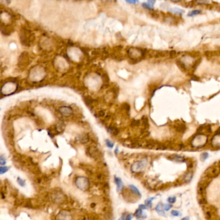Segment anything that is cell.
<instances>
[{
	"label": "cell",
	"mask_w": 220,
	"mask_h": 220,
	"mask_svg": "<svg viewBox=\"0 0 220 220\" xmlns=\"http://www.w3.org/2000/svg\"><path fill=\"white\" fill-rule=\"evenodd\" d=\"M19 36L21 43L23 46L30 47L34 43L35 35L32 31L27 28L22 27L20 30Z\"/></svg>",
	"instance_id": "obj_1"
},
{
	"label": "cell",
	"mask_w": 220,
	"mask_h": 220,
	"mask_svg": "<svg viewBox=\"0 0 220 220\" xmlns=\"http://www.w3.org/2000/svg\"><path fill=\"white\" fill-rule=\"evenodd\" d=\"M128 55L132 61L138 63L144 58L146 52L142 49L138 47H131L128 49Z\"/></svg>",
	"instance_id": "obj_2"
},
{
	"label": "cell",
	"mask_w": 220,
	"mask_h": 220,
	"mask_svg": "<svg viewBox=\"0 0 220 220\" xmlns=\"http://www.w3.org/2000/svg\"><path fill=\"white\" fill-rule=\"evenodd\" d=\"M147 165V163L145 161H138L137 162H135L134 163L132 167H131V170L133 173H140L145 169Z\"/></svg>",
	"instance_id": "obj_3"
},
{
	"label": "cell",
	"mask_w": 220,
	"mask_h": 220,
	"mask_svg": "<svg viewBox=\"0 0 220 220\" xmlns=\"http://www.w3.org/2000/svg\"><path fill=\"white\" fill-rule=\"evenodd\" d=\"M18 60V64L20 65V66H25V64L28 65L29 63V61L30 60L29 54H28L27 52H23V53L20 55Z\"/></svg>",
	"instance_id": "obj_4"
},
{
	"label": "cell",
	"mask_w": 220,
	"mask_h": 220,
	"mask_svg": "<svg viewBox=\"0 0 220 220\" xmlns=\"http://www.w3.org/2000/svg\"><path fill=\"white\" fill-rule=\"evenodd\" d=\"M58 111L61 115H63L65 117H69L71 116L73 113V110L70 107L67 106H63L60 107L58 109Z\"/></svg>",
	"instance_id": "obj_5"
},
{
	"label": "cell",
	"mask_w": 220,
	"mask_h": 220,
	"mask_svg": "<svg viewBox=\"0 0 220 220\" xmlns=\"http://www.w3.org/2000/svg\"><path fill=\"white\" fill-rule=\"evenodd\" d=\"M114 181H115V183L116 184L117 189H118V192H121V191L123 190L124 188V185H123V181H122V180H121V178L115 176L114 177Z\"/></svg>",
	"instance_id": "obj_6"
},
{
	"label": "cell",
	"mask_w": 220,
	"mask_h": 220,
	"mask_svg": "<svg viewBox=\"0 0 220 220\" xmlns=\"http://www.w3.org/2000/svg\"><path fill=\"white\" fill-rule=\"evenodd\" d=\"M155 210H156V211L160 216H165V215L163 205L161 203H159L158 204L156 205V208H155Z\"/></svg>",
	"instance_id": "obj_7"
},
{
	"label": "cell",
	"mask_w": 220,
	"mask_h": 220,
	"mask_svg": "<svg viewBox=\"0 0 220 220\" xmlns=\"http://www.w3.org/2000/svg\"><path fill=\"white\" fill-rule=\"evenodd\" d=\"M169 158L170 159L173 160V161H175L177 162H184L185 161V158L183 156H181L180 155H176V154H174V155H171L169 157Z\"/></svg>",
	"instance_id": "obj_8"
},
{
	"label": "cell",
	"mask_w": 220,
	"mask_h": 220,
	"mask_svg": "<svg viewBox=\"0 0 220 220\" xmlns=\"http://www.w3.org/2000/svg\"><path fill=\"white\" fill-rule=\"evenodd\" d=\"M164 21L167 23L170 24V25H175L177 22L176 18L173 17V16H166V17L165 18V19H164Z\"/></svg>",
	"instance_id": "obj_9"
},
{
	"label": "cell",
	"mask_w": 220,
	"mask_h": 220,
	"mask_svg": "<svg viewBox=\"0 0 220 220\" xmlns=\"http://www.w3.org/2000/svg\"><path fill=\"white\" fill-rule=\"evenodd\" d=\"M174 128H175L177 132H180V133H183L186 130V126L185 124L183 123L177 124L176 125H175V127Z\"/></svg>",
	"instance_id": "obj_10"
},
{
	"label": "cell",
	"mask_w": 220,
	"mask_h": 220,
	"mask_svg": "<svg viewBox=\"0 0 220 220\" xmlns=\"http://www.w3.org/2000/svg\"><path fill=\"white\" fill-rule=\"evenodd\" d=\"M128 187H129V188H130V190L132 191V192L133 194H134L137 195V196H138L141 197V196H142V195H141V193L140 192V190H138V188H136L134 185H130L128 186Z\"/></svg>",
	"instance_id": "obj_11"
},
{
	"label": "cell",
	"mask_w": 220,
	"mask_h": 220,
	"mask_svg": "<svg viewBox=\"0 0 220 220\" xmlns=\"http://www.w3.org/2000/svg\"><path fill=\"white\" fill-rule=\"evenodd\" d=\"M193 177V174L191 172H188V173H186L185 176L183 177V180L185 182L188 183L190 182V181L192 180V178Z\"/></svg>",
	"instance_id": "obj_12"
},
{
	"label": "cell",
	"mask_w": 220,
	"mask_h": 220,
	"mask_svg": "<svg viewBox=\"0 0 220 220\" xmlns=\"http://www.w3.org/2000/svg\"><path fill=\"white\" fill-rule=\"evenodd\" d=\"M169 12L174 14H176V15H181V14H182L183 13V11L182 9H180L178 8H174V9H170Z\"/></svg>",
	"instance_id": "obj_13"
},
{
	"label": "cell",
	"mask_w": 220,
	"mask_h": 220,
	"mask_svg": "<svg viewBox=\"0 0 220 220\" xmlns=\"http://www.w3.org/2000/svg\"><path fill=\"white\" fill-rule=\"evenodd\" d=\"M142 6L146 9H148V10H153V9H154V5L150 4L149 2H148V3H143Z\"/></svg>",
	"instance_id": "obj_14"
},
{
	"label": "cell",
	"mask_w": 220,
	"mask_h": 220,
	"mask_svg": "<svg viewBox=\"0 0 220 220\" xmlns=\"http://www.w3.org/2000/svg\"><path fill=\"white\" fill-rule=\"evenodd\" d=\"M201 13H202V11L200 10H194L190 11L189 13H188V16H189V17H192V16L198 15V14H200Z\"/></svg>",
	"instance_id": "obj_15"
},
{
	"label": "cell",
	"mask_w": 220,
	"mask_h": 220,
	"mask_svg": "<svg viewBox=\"0 0 220 220\" xmlns=\"http://www.w3.org/2000/svg\"><path fill=\"white\" fill-rule=\"evenodd\" d=\"M154 199H155L154 197L153 198H149V199H147V200H145V205H147V206L148 207V208H151L152 207V202L153 200H154Z\"/></svg>",
	"instance_id": "obj_16"
},
{
	"label": "cell",
	"mask_w": 220,
	"mask_h": 220,
	"mask_svg": "<svg viewBox=\"0 0 220 220\" xmlns=\"http://www.w3.org/2000/svg\"><path fill=\"white\" fill-rule=\"evenodd\" d=\"M109 130L112 134H113L115 135V136L118 135V134L119 133V131H118V129H117L116 127H114V126H109Z\"/></svg>",
	"instance_id": "obj_17"
},
{
	"label": "cell",
	"mask_w": 220,
	"mask_h": 220,
	"mask_svg": "<svg viewBox=\"0 0 220 220\" xmlns=\"http://www.w3.org/2000/svg\"><path fill=\"white\" fill-rule=\"evenodd\" d=\"M65 125L63 123H58L56 125V129L59 132H62L64 130Z\"/></svg>",
	"instance_id": "obj_18"
},
{
	"label": "cell",
	"mask_w": 220,
	"mask_h": 220,
	"mask_svg": "<svg viewBox=\"0 0 220 220\" xmlns=\"http://www.w3.org/2000/svg\"><path fill=\"white\" fill-rule=\"evenodd\" d=\"M142 121L143 122V125H144L145 128H147L149 126V120H148V118L147 116H143V118H142Z\"/></svg>",
	"instance_id": "obj_19"
},
{
	"label": "cell",
	"mask_w": 220,
	"mask_h": 220,
	"mask_svg": "<svg viewBox=\"0 0 220 220\" xmlns=\"http://www.w3.org/2000/svg\"><path fill=\"white\" fill-rule=\"evenodd\" d=\"M135 216L137 217V218H140L141 217H142L143 216V212H142V209H138L137 210H136L135 212Z\"/></svg>",
	"instance_id": "obj_20"
},
{
	"label": "cell",
	"mask_w": 220,
	"mask_h": 220,
	"mask_svg": "<svg viewBox=\"0 0 220 220\" xmlns=\"http://www.w3.org/2000/svg\"><path fill=\"white\" fill-rule=\"evenodd\" d=\"M84 101L87 105H90L91 103H92L93 99H92V97H90L89 96H87V97H84Z\"/></svg>",
	"instance_id": "obj_21"
},
{
	"label": "cell",
	"mask_w": 220,
	"mask_h": 220,
	"mask_svg": "<svg viewBox=\"0 0 220 220\" xmlns=\"http://www.w3.org/2000/svg\"><path fill=\"white\" fill-rule=\"evenodd\" d=\"M9 169V167H3V165H2L1 167H0V173H1V174H3L5 173H6V172L8 171Z\"/></svg>",
	"instance_id": "obj_22"
},
{
	"label": "cell",
	"mask_w": 220,
	"mask_h": 220,
	"mask_svg": "<svg viewBox=\"0 0 220 220\" xmlns=\"http://www.w3.org/2000/svg\"><path fill=\"white\" fill-rule=\"evenodd\" d=\"M17 181H18V183H19V185H21V186H24L25 185V181L22 180V179L20 178H19V177L17 179Z\"/></svg>",
	"instance_id": "obj_23"
},
{
	"label": "cell",
	"mask_w": 220,
	"mask_h": 220,
	"mask_svg": "<svg viewBox=\"0 0 220 220\" xmlns=\"http://www.w3.org/2000/svg\"><path fill=\"white\" fill-rule=\"evenodd\" d=\"M196 3L200 5H205L209 3V0H197Z\"/></svg>",
	"instance_id": "obj_24"
},
{
	"label": "cell",
	"mask_w": 220,
	"mask_h": 220,
	"mask_svg": "<svg viewBox=\"0 0 220 220\" xmlns=\"http://www.w3.org/2000/svg\"><path fill=\"white\" fill-rule=\"evenodd\" d=\"M167 201H168V202L170 203H174L176 201V198L175 196L169 197L168 199H167Z\"/></svg>",
	"instance_id": "obj_25"
},
{
	"label": "cell",
	"mask_w": 220,
	"mask_h": 220,
	"mask_svg": "<svg viewBox=\"0 0 220 220\" xmlns=\"http://www.w3.org/2000/svg\"><path fill=\"white\" fill-rule=\"evenodd\" d=\"M208 157H209V154H208V153H207V152L203 153V154L201 155V158H202L203 161L206 160L208 158Z\"/></svg>",
	"instance_id": "obj_26"
},
{
	"label": "cell",
	"mask_w": 220,
	"mask_h": 220,
	"mask_svg": "<svg viewBox=\"0 0 220 220\" xmlns=\"http://www.w3.org/2000/svg\"><path fill=\"white\" fill-rule=\"evenodd\" d=\"M171 214L173 215V216H180L181 213L179 211H178V210H172Z\"/></svg>",
	"instance_id": "obj_27"
},
{
	"label": "cell",
	"mask_w": 220,
	"mask_h": 220,
	"mask_svg": "<svg viewBox=\"0 0 220 220\" xmlns=\"http://www.w3.org/2000/svg\"><path fill=\"white\" fill-rule=\"evenodd\" d=\"M0 163H1V165H5L6 164V159L3 156H1L0 157Z\"/></svg>",
	"instance_id": "obj_28"
},
{
	"label": "cell",
	"mask_w": 220,
	"mask_h": 220,
	"mask_svg": "<svg viewBox=\"0 0 220 220\" xmlns=\"http://www.w3.org/2000/svg\"><path fill=\"white\" fill-rule=\"evenodd\" d=\"M163 207H164L165 210V211H168V210H169L172 207H173V205L171 204H165L163 205Z\"/></svg>",
	"instance_id": "obj_29"
},
{
	"label": "cell",
	"mask_w": 220,
	"mask_h": 220,
	"mask_svg": "<svg viewBox=\"0 0 220 220\" xmlns=\"http://www.w3.org/2000/svg\"><path fill=\"white\" fill-rule=\"evenodd\" d=\"M106 144L107 147L111 148V149H112V148L114 147V143H112L110 140H106Z\"/></svg>",
	"instance_id": "obj_30"
},
{
	"label": "cell",
	"mask_w": 220,
	"mask_h": 220,
	"mask_svg": "<svg viewBox=\"0 0 220 220\" xmlns=\"http://www.w3.org/2000/svg\"><path fill=\"white\" fill-rule=\"evenodd\" d=\"M140 121L139 120H134L132 123H131V125L132 126H137L140 125Z\"/></svg>",
	"instance_id": "obj_31"
},
{
	"label": "cell",
	"mask_w": 220,
	"mask_h": 220,
	"mask_svg": "<svg viewBox=\"0 0 220 220\" xmlns=\"http://www.w3.org/2000/svg\"><path fill=\"white\" fill-rule=\"evenodd\" d=\"M198 202H199L200 204L202 205H205V204H206V203H207V200H206V199H205V198H201V199H200Z\"/></svg>",
	"instance_id": "obj_32"
},
{
	"label": "cell",
	"mask_w": 220,
	"mask_h": 220,
	"mask_svg": "<svg viewBox=\"0 0 220 220\" xmlns=\"http://www.w3.org/2000/svg\"><path fill=\"white\" fill-rule=\"evenodd\" d=\"M87 141H88V138H87V136H82L80 138V142L81 143H85V142H87Z\"/></svg>",
	"instance_id": "obj_33"
},
{
	"label": "cell",
	"mask_w": 220,
	"mask_h": 220,
	"mask_svg": "<svg viewBox=\"0 0 220 220\" xmlns=\"http://www.w3.org/2000/svg\"><path fill=\"white\" fill-rule=\"evenodd\" d=\"M125 1L128 3L130 4H136L138 2V0H125Z\"/></svg>",
	"instance_id": "obj_34"
},
{
	"label": "cell",
	"mask_w": 220,
	"mask_h": 220,
	"mask_svg": "<svg viewBox=\"0 0 220 220\" xmlns=\"http://www.w3.org/2000/svg\"><path fill=\"white\" fill-rule=\"evenodd\" d=\"M123 106H124V109H125L126 111L128 112L130 111V105H129L128 103H124Z\"/></svg>",
	"instance_id": "obj_35"
},
{
	"label": "cell",
	"mask_w": 220,
	"mask_h": 220,
	"mask_svg": "<svg viewBox=\"0 0 220 220\" xmlns=\"http://www.w3.org/2000/svg\"><path fill=\"white\" fill-rule=\"evenodd\" d=\"M139 208H140V209H142V210L149 209V208H148V207L146 205H140V206H139Z\"/></svg>",
	"instance_id": "obj_36"
},
{
	"label": "cell",
	"mask_w": 220,
	"mask_h": 220,
	"mask_svg": "<svg viewBox=\"0 0 220 220\" xmlns=\"http://www.w3.org/2000/svg\"><path fill=\"white\" fill-rule=\"evenodd\" d=\"M206 217H207V219H209V218H210V217H211V213H210V212H209V211L207 212Z\"/></svg>",
	"instance_id": "obj_37"
},
{
	"label": "cell",
	"mask_w": 220,
	"mask_h": 220,
	"mask_svg": "<svg viewBox=\"0 0 220 220\" xmlns=\"http://www.w3.org/2000/svg\"><path fill=\"white\" fill-rule=\"evenodd\" d=\"M98 115H99V116H100V117L104 116H105V112H104V111H100V112H99Z\"/></svg>",
	"instance_id": "obj_38"
},
{
	"label": "cell",
	"mask_w": 220,
	"mask_h": 220,
	"mask_svg": "<svg viewBox=\"0 0 220 220\" xmlns=\"http://www.w3.org/2000/svg\"><path fill=\"white\" fill-rule=\"evenodd\" d=\"M148 2L150 4L154 5L155 3V2H156V0H148Z\"/></svg>",
	"instance_id": "obj_39"
},
{
	"label": "cell",
	"mask_w": 220,
	"mask_h": 220,
	"mask_svg": "<svg viewBox=\"0 0 220 220\" xmlns=\"http://www.w3.org/2000/svg\"><path fill=\"white\" fill-rule=\"evenodd\" d=\"M132 216H131V214H128V215H127V216H126V217H125V219H126V220H128V219H132Z\"/></svg>",
	"instance_id": "obj_40"
},
{
	"label": "cell",
	"mask_w": 220,
	"mask_h": 220,
	"mask_svg": "<svg viewBox=\"0 0 220 220\" xmlns=\"http://www.w3.org/2000/svg\"><path fill=\"white\" fill-rule=\"evenodd\" d=\"M172 2H174V3H178V2H180L181 0H171Z\"/></svg>",
	"instance_id": "obj_41"
},
{
	"label": "cell",
	"mask_w": 220,
	"mask_h": 220,
	"mask_svg": "<svg viewBox=\"0 0 220 220\" xmlns=\"http://www.w3.org/2000/svg\"><path fill=\"white\" fill-rule=\"evenodd\" d=\"M5 1V0H1V1ZM10 2H11V0H6V3H10Z\"/></svg>",
	"instance_id": "obj_42"
},
{
	"label": "cell",
	"mask_w": 220,
	"mask_h": 220,
	"mask_svg": "<svg viewBox=\"0 0 220 220\" xmlns=\"http://www.w3.org/2000/svg\"><path fill=\"white\" fill-rule=\"evenodd\" d=\"M118 148H116V149L115 150V152L116 153V154H117V152H118Z\"/></svg>",
	"instance_id": "obj_43"
},
{
	"label": "cell",
	"mask_w": 220,
	"mask_h": 220,
	"mask_svg": "<svg viewBox=\"0 0 220 220\" xmlns=\"http://www.w3.org/2000/svg\"><path fill=\"white\" fill-rule=\"evenodd\" d=\"M182 219H183H183H189V217H185V218H183Z\"/></svg>",
	"instance_id": "obj_44"
}]
</instances>
